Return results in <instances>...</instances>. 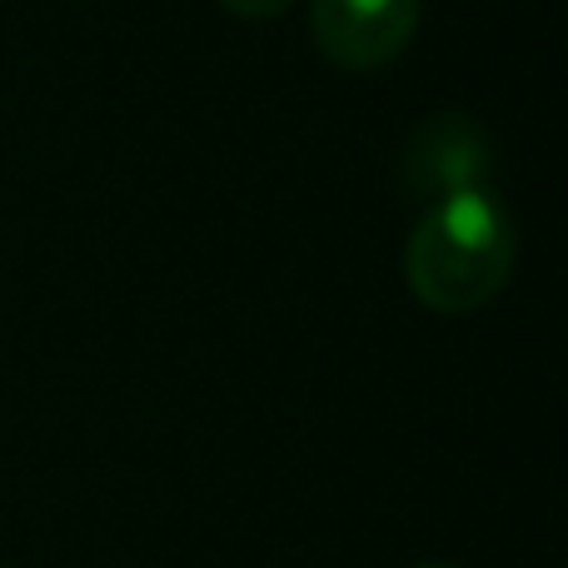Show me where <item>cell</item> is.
Here are the masks:
<instances>
[{"mask_svg": "<svg viewBox=\"0 0 568 568\" xmlns=\"http://www.w3.org/2000/svg\"><path fill=\"white\" fill-rule=\"evenodd\" d=\"M314 45L339 70H379L419 30V0H314Z\"/></svg>", "mask_w": 568, "mask_h": 568, "instance_id": "cell-3", "label": "cell"}, {"mask_svg": "<svg viewBox=\"0 0 568 568\" xmlns=\"http://www.w3.org/2000/svg\"><path fill=\"white\" fill-rule=\"evenodd\" d=\"M220 6H225L230 16H245V20H275L294 6V0H220Z\"/></svg>", "mask_w": 568, "mask_h": 568, "instance_id": "cell-4", "label": "cell"}, {"mask_svg": "<svg viewBox=\"0 0 568 568\" xmlns=\"http://www.w3.org/2000/svg\"><path fill=\"white\" fill-rule=\"evenodd\" d=\"M494 180V140L464 110H439L419 120L399 150V190L419 210L439 205L464 190H489Z\"/></svg>", "mask_w": 568, "mask_h": 568, "instance_id": "cell-2", "label": "cell"}, {"mask_svg": "<svg viewBox=\"0 0 568 568\" xmlns=\"http://www.w3.org/2000/svg\"><path fill=\"white\" fill-rule=\"evenodd\" d=\"M514 260H519V230L489 185L419 210V225L404 245V275L429 310L469 314L509 284Z\"/></svg>", "mask_w": 568, "mask_h": 568, "instance_id": "cell-1", "label": "cell"}, {"mask_svg": "<svg viewBox=\"0 0 568 568\" xmlns=\"http://www.w3.org/2000/svg\"><path fill=\"white\" fill-rule=\"evenodd\" d=\"M419 568H454V564H419Z\"/></svg>", "mask_w": 568, "mask_h": 568, "instance_id": "cell-5", "label": "cell"}]
</instances>
